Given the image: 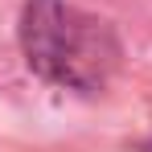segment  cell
<instances>
[{
	"label": "cell",
	"mask_w": 152,
	"mask_h": 152,
	"mask_svg": "<svg viewBox=\"0 0 152 152\" xmlns=\"http://www.w3.org/2000/svg\"><path fill=\"white\" fill-rule=\"evenodd\" d=\"M21 41H25L29 66L41 78L74 91L103 86L119 62L115 33L99 17L62 0H29L21 21Z\"/></svg>",
	"instance_id": "1"
}]
</instances>
